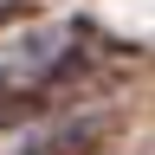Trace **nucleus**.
Returning a JSON list of instances; mask_svg holds the SVG:
<instances>
[{
  "label": "nucleus",
  "mask_w": 155,
  "mask_h": 155,
  "mask_svg": "<svg viewBox=\"0 0 155 155\" xmlns=\"http://www.w3.org/2000/svg\"><path fill=\"white\" fill-rule=\"evenodd\" d=\"M123 136H129V110L123 104H91V110H71L65 123L26 136L19 155H110Z\"/></svg>",
  "instance_id": "f257e3e1"
},
{
  "label": "nucleus",
  "mask_w": 155,
  "mask_h": 155,
  "mask_svg": "<svg viewBox=\"0 0 155 155\" xmlns=\"http://www.w3.org/2000/svg\"><path fill=\"white\" fill-rule=\"evenodd\" d=\"M39 13V0H0V32H13L19 19H32Z\"/></svg>",
  "instance_id": "f03ea898"
}]
</instances>
